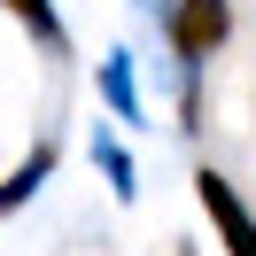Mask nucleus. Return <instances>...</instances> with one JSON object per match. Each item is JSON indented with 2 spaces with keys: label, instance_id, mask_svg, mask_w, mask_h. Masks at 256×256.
Returning a JSON list of instances; mask_svg holds the SVG:
<instances>
[{
  "label": "nucleus",
  "instance_id": "f257e3e1",
  "mask_svg": "<svg viewBox=\"0 0 256 256\" xmlns=\"http://www.w3.org/2000/svg\"><path fill=\"white\" fill-rule=\"evenodd\" d=\"M163 32H171L178 62H210V54L233 39V8H225V0H178L171 16H163Z\"/></svg>",
  "mask_w": 256,
  "mask_h": 256
},
{
  "label": "nucleus",
  "instance_id": "f03ea898",
  "mask_svg": "<svg viewBox=\"0 0 256 256\" xmlns=\"http://www.w3.org/2000/svg\"><path fill=\"white\" fill-rule=\"evenodd\" d=\"M194 194H202V218H210V233L225 240V256H256V218H248V202L225 186V171H194Z\"/></svg>",
  "mask_w": 256,
  "mask_h": 256
},
{
  "label": "nucleus",
  "instance_id": "7ed1b4c3",
  "mask_svg": "<svg viewBox=\"0 0 256 256\" xmlns=\"http://www.w3.org/2000/svg\"><path fill=\"white\" fill-rule=\"evenodd\" d=\"M101 101H109L116 124H140V78H132V47H109V62H101Z\"/></svg>",
  "mask_w": 256,
  "mask_h": 256
},
{
  "label": "nucleus",
  "instance_id": "20e7f679",
  "mask_svg": "<svg viewBox=\"0 0 256 256\" xmlns=\"http://www.w3.org/2000/svg\"><path fill=\"white\" fill-rule=\"evenodd\" d=\"M47 178H54V140H39V148H32V156H24V163H16V171L0 178V210H24V202H32V194H39V186H47Z\"/></svg>",
  "mask_w": 256,
  "mask_h": 256
},
{
  "label": "nucleus",
  "instance_id": "39448f33",
  "mask_svg": "<svg viewBox=\"0 0 256 256\" xmlns=\"http://www.w3.org/2000/svg\"><path fill=\"white\" fill-rule=\"evenodd\" d=\"M94 163H101V178H109L116 202H132V194H140V171H132V156H124V140H116V132H94Z\"/></svg>",
  "mask_w": 256,
  "mask_h": 256
},
{
  "label": "nucleus",
  "instance_id": "423d86ee",
  "mask_svg": "<svg viewBox=\"0 0 256 256\" xmlns=\"http://www.w3.org/2000/svg\"><path fill=\"white\" fill-rule=\"evenodd\" d=\"M8 16L24 24V32H39V47H70V32H62V16H54V0H0Z\"/></svg>",
  "mask_w": 256,
  "mask_h": 256
}]
</instances>
